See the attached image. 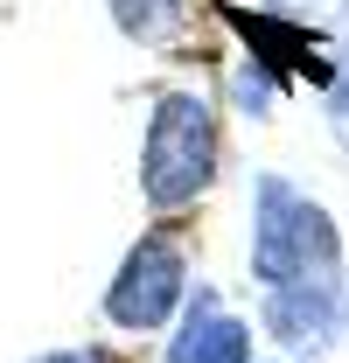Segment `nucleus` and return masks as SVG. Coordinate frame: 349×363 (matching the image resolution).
<instances>
[{"label": "nucleus", "instance_id": "obj_9", "mask_svg": "<svg viewBox=\"0 0 349 363\" xmlns=\"http://www.w3.org/2000/svg\"><path fill=\"white\" fill-rule=\"evenodd\" d=\"M35 363H119L112 350H49V357H35Z\"/></svg>", "mask_w": 349, "mask_h": 363}, {"label": "nucleus", "instance_id": "obj_4", "mask_svg": "<svg viewBox=\"0 0 349 363\" xmlns=\"http://www.w3.org/2000/svg\"><path fill=\"white\" fill-rule=\"evenodd\" d=\"M259 328L287 350V357H321L349 335V266L321 272V279H294V286H265L259 294Z\"/></svg>", "mask_w": 349, "mask_h": 363}, {"label": "nucleus", "instance_id": "obj_3", "mask_svg": "<svg viewBox=\"0 0 349 363\" xmlns=\"http://www.w3.org/2000/svg\"><path fill=\"white\" fill-rule=\"evenodd\" d=\"M182 308H189V252H182V238L154 230L119 259L112 286H105V321L126 328V335H154Z\"/></svg>", "mask_w": 349, "mask_h": 363}, {"label": "nucleus", "instance_id": "obj_6", "mask_svg": "<svg viewBox=\"0 0 349 363\" xmlns=\"http://www.w3.org/2000/svg\"><path fill=\"white\" fill-rule=\"evenodd\" d=\"M112 7V28L140 49H168L189 28V0H105Z\"/></svg>", "mask_w": 349, "mask_h": 363}, {"label": "nucleus", "instance_id": "obj_2", "mask_svg": "<svg viewBox=\"0 0 349 363\" xmlns=\"http://www.w3.org/2000/svg\"><path fill=\"white\" fill-rule=\"evenodd\" d=\"M223 161L217 140V112L203 91H168L147 119V140H140V196L168 217V210H189L210 196Z\"/></svg>", "mask_w": 349, "mask_h": 363}, {"label": "nucleus", "instance_id": "obj_8", "mask_svg": "<svg viewBox=\"0 0 349 363\" xmlns=\"http://www.w3.org/2000/svg\"><path fill=\"white\" fill-rule=\"evenodd\" d=\"M321 112H328V140L349 154V35L328 56V84H321Z\"/></svg>", "mask_w": 349, "mask_h": 363}, {"label": "nucleus", "instance_id": "obj_5", "mask_svg": "<svg viewBox=\"0 0 349 363\" xmlns=\"http://www.w3.org/2000/svg\"><path fill=\"white\" fill-rule=\"evenodd\" d=\"M168 363H252V321L231 315L217 286H196L182 308V335L168 342Z\"/></svg>", "mask_w": 349, "mask_h": 363}, {"label": "nucleus", "instance_id": "obj_11", "mask_svg": "<svg viewBox=\"0 0 349 363\" xmlns=\"http://www.w3.org/2000/svg\"><path fill=\"white\" fill-rule=\"evenodd\" d=\"M279 363H301V357H279Z\"/></svg>", "mask_w": 349, "mask_h": 363}, {"label": "nucleus", "instance_id": "obj_1", "mask_svg": "<svg viewBox=\"0 0 349 363\" xmlns=\"http://www.w3.org/2000/svg\"><path fill=\"white\" fill-rule=\"evenodd\" d=\"M245 259H252L259 294L265 286H294V279H321V272L349 266L336 217L307 196L301 182L272 175V168L252 182V245H245Z\"/></svg>", "mask_w": 349, "mask_h": 363}, {"label": "nucleus", "instance_id": "obj_7", "mask_svg": "<svg viewBox=\"0 0 349 363\" xmlns=\"http://www.w3.org/2000/svg\"><path fill=\"white\" fill-rule=\"evenodd\" d=\"M231 91H238L245 119H272V112H279V98H287V77H279L272 63H259V56H245V63H238V77H231Z\"/></svg>", "mask_w": 349, "mask_h": 363}, {"label": "nucleus", "instance_id": "obj_10", "mask_svg": "<svg viewBox=\"0 0 349 363\" xmlns=\"http://www.w3.org/2000/svg\"><path fill=\"white\" fill-rule=\"evenodd\" d=\"M314 14H328V21H349V0H307Z\"/></svg>", "mask_w": 349, "mask_h": 363}]
</instances>
